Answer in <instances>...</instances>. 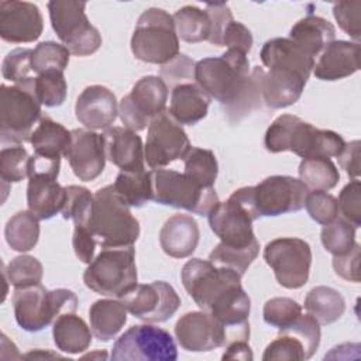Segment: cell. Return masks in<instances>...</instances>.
<instances>
[{
    "instance_id": "obj_2",
    "label": "cell",
    "mask_w": 361,
    "mask_h": 361,
    "mask_svg": "<svg viewBox=\"0 0 361 361\" xmlns=\"http://www.w3.org/2000/svg\"><path fill=\"white\" fill-rule=\"evenodd\" d=\"M195 80L210 99H216L226 117L243 100L250 82L251 69L247 54L227 49L220 56H209L196 62Z\"/></svg>"
},
{
    "instance_id": "obj_50",
    "label": "cell",
    "mask_w": 361,
    "mask_h": 361,
    "mask_svg": "<svg viewBox=\"0 0 361 361\" xmlns=\"http://www.w3.org/2000/svg\"><path fill=\"white\" fill-rule=\"evenodd\" d=\"M305 207L307 214L322 226L329 224L338 216L337 199L324 190H313L307 193Z\"/></svg>"
},
{
    "instance_id": "obj_44",
    "label": "cell",
    "mask_w": 361,
    "mask_h": 361,
    "mask_svg": "<svg viewBox=\"0 0 361 361\" xmlns=\"http://www.w3.org/2000/svg\"><path fill=\"white\" fill-rule=\"evenodd\" d=\"M94 195L89 189L78 185L66 186V202L62 209L63 219H72L75 226L87 227L93 212Z\"/></svg>"
},
{
    "instance_id": "obj_37",
    "label": "cell",
    "mask_w": 361,
    "mask_h": 361,
    "mask_svg": "<svg viewBox=\"0 0 361 361\" xmlns=\"http://www.w3.org/2000/svg\"><path fill=\"white\" fill-rule=\"evenodd\" d=\"M299 179L307 189L330 190L340 180L337 166L327 158H307L299 164Z\"/></svg>"
},
{
    "instance_id": "obj_12",
    "label": "cell",
    "mask_w": 361,
    "mask_h": 361,
    "mask_svg": "<svg viewBox=\"0 0 361 361\" xmlns=\"http://www.w3.org/2000/svg\"><path fill=\"white\" fill-rule=\"evenodd\" d=\"M113 361H175L176 344L172 336L149 323L131 326L113 344Z\"/></svg>"
},
{
    "instance_id": "obj_8",
    "label": "cell",
    "mask_w": 361,
    "mask_h": 361,
    "mask_svg": "<svg viewBox=\"0 0 361 361\" xmlns=\"http://www.w3.org/2000/svg\"><path fill=\"white\" fill-rule=\"evenodd\" d=\"M207 219L212 231L226 245L247 247L257 243L252 221L259 217L252 203V186L240 188L226 202L214 204Z\"/></svg>"
},
{
    "instance_id": "obj_49",
    "label": "cell",
    "mask_w": 361,
    "mask_h": 361,
    "mask_svg": "<svg viewBox=\"0 0 361 361\" xmlns=\"http://www.w3.org/2000/svg\"><path fill=\"white\" fill-rule=\"evenodd\" d=\"M264 361H275V360H307L306 350L303 343L292 334L279 333V336L271 341L262 355Z\"/></svg>"
},
{
    "instance_id": "obj_29",
    "label": "cell",
    "mask_w": 361,
    "mask_h": 361,
    "mask_svg": "<svg viewBox=\"0 0 361 361\" xmlns=\"http://www.w3.org/2000/svg\"><path fill=\"white\" fill-rule=\"evenodd\" d=\"M334 25L329 20L312 14L295 23L289 31V39L312 58L317 56L331 41H334Z\"/></svg>"
},
{
    "instance_id": "obj_22",
    "label": "cell",
    "mask_w": 361,
    "mask_h": 361,
    "mask_svg": "<svg viewBox=\"0 0 361 361\" xmlns=\"http://www.w3.org/2000/svg\"><path fill=\"white\" fill-rule=\"evenodd\" d=\"M106 159L124 172L144 171V145L141 137L127 127H110L102 134Z\"/></svg>"
},
{
    "instance_id": "obj_48",
    "label": "cell",
    "mask_w": 361,
    "mask_h": 361,
    "mask_svg": "<svg viewBox=\"0 0 361 361\" xmlns=\"http://www.w3.org/2000/svg\"><path fill=\"white\" fill-rule=\"evenodd\" d=\"M279 333H288L299 338L306 350L307 360L313 357V354L317 351L320 344V324L319 322L307 314H300L290 326L279 330Z\"/></svg>"
},
{
    "instance_id": "obj_60",
    "label": "cell",
    "mask_w": 361,
    "mask_h": 361,
    "mask_svg": "<svg viewBox=\"0 0 361 361\" xmlns=\"http://www.w3.org/2000/svg\"><path fill=\"white\" fill-rule=\"evenodd\" d=\"M62 355L56 354V353H51V351H42V350H35V351H30L24 355V358H61Z\"/></svg>"
},
{
    "instance_id": "obj_27",
    "label": "cell",
    "mask_w": 361,
    "mask_h": 361,
    "mask_svg": "<svg viewBox=\"0 0 361 361\" xmlns=\"http://www.w3.org/2000/svg\"><path fill=\"white\" fill-rule=\"evenodd\" d=\"M307 80L285 69H268L262 78V100L269 109H283L295 104Z\"/></svg>"
},
{
    "instance_id": "obj_1",
    "label": "cell",
    "mask_w": 361,
    "mask_h": 361,
    "mask_svg": "<svg viewBox=\"0 0 361 361\" xmlns=\"http://www.w3.org/2000/svg\"><path fill=\"white\" fill-rule=\"evenodd\" d=\"M264 145L272 154L290 151L303 159H330L341 154L345 141L336 131L316 128L293 114H282L267 128Z\"/></svg>"
},
{
    "instance_id": "obj_14",
    "label": "cell",
    "mask_w": 361,
    "mask_h": 361,
    "mask_svg": "<svg viewBox=\"0 0 361 361\" xmlns=\"http://www.w3.org/2000/svg\"><path fill=\"white\" fill-rule=\"evenodd\" d=\"M168 102V86L159 76L141 78L126 94L118 106V116L124 127L141 131L151 121L165 113Z\"/></svg>"
},
{
    "instance_id": "obj_33",
    "label": "cell",
    "mask_w": 361,
    "mask_h": 361,
    "mask_svg": "<svg viewBox=\"0 0 361 361\" xmlns=\"http://www.w3.org/2000/svg\"><path fill=\"white\" fill-rule=\"evenodd\" d=\"M30 142L34 154L45 157H61L71 144V131L49 117H41L32 130Z\"/></svg>"
},
{
    "instance_id": "obj_10",
    "label": "cell",
    "mask_w": 361,
    "mask_h": 361,
    "mask_svg": "<svg viewBox=\"0 0 361 361\" xmlns=\"http://www.w3.org/2000/svg\"><path fill=\"white\" fill-rule=\"evenodd\" d=\"M152 200L188 210L193 214L207 216L217 204L219 196L214 188H204L185 173L173 169H152Z\"/></svg>"
},
{
    "instance_id": "obj_35",
    "label": "cell",
    "mask_w": 361,
    "mask_h": 361,
    "mask_svg": "<svg viewBox=\"0 0 361 361\" xmlns=\"http://www.w3.org/2000/svg\"><path fill=\"white\" fill-rule=\"evenodd\" d=\"M38 221L30 210H21L11 216L4 227V237L8 247L18 252L32 250L39 238Z\"/></svg>"
},
{
    "instance_id": "obj_18",
    "label": "cell",
    "mask_w": 361,
    "mask_h": 361,
    "mask_svg": "<svg viewBox=\"0 0 361 361\" xmlns=\"http://www.w3.org/2000/svg\"><path fill=\"white\" fill-rule=\"evenodd\" d=\"M175 336L180 347L190 353H204L227 345L224 326L203 310L180 316L175 324Z\"/></svg>"
},
{
    "instance_id": "obj_58",
    "label": "cell",
    "mask_w": 361,
    "mask_h": 361,
    "mask_svg": "<svg viewBox=\"0 0 361 361\" xmlns=\"http://www.w3.org/2000/svg\"><path fill=\"white\" fill-rule=\"evenodd\" d=\"M360 147L361 142L358 140H354L348 144L345 142L344 149L337 157L340 166L353 179H358L360 176Z\"/></svg>"
},
{
    "instance_id": "obj_7",
    "label": "cell",
    "mask_w": 361,
    "mask_h": 361,
    "mask_svg": "<svg viewBox=\"0 0 361 361\" xmlns=\"http://www.w3.org/2000/svg\"><path fill=\"white\" fill-rule=\"evenodd\" d=\"M133 55L147 63L165 65L179 54L173 17L162 8L142 11L131 37Z\"/></svg>"
},
{
    "instance_id": "obj_45",
    "label": "cell",
    "mask_w": 361,
    "mask_h": 361,
    "mask_svg": "<svg viewBox=\"0 0 361 361\" xmlns=\"http://www.w3.org/2000/svg\"><path fill=\"white\" fill-rule=\"evenodd\" d=\"M28 151L23 145L4 147L0 151V175L4 182L16 183L28 176Z\"/></svg>"
},
{
    "instance_id": "obj_19",
    "label": "cell",
    "mask_w": 361,
    "mask_h": 361,
    "mask_svg": "<svg viewBox=\"0 0 361 361\" xmlns=\"http://www.w3.org/2000/svg\"><path fill=\"white\" fill-rule=\"evenodd\" d=\"M63 157L68 159L79 180L90 182L102 175L106 165V154L102 134L86 128L71 131V144Z\"/></svg>"
},
{
    "instance_id": "obj_4",
    "label": "cell",
    "mask_w": 361,
    "mask_h": 361,
    "mask_svg": "<svg viewBox=\"0 0 361 361\" xmlns=\"http://www.w3.org/2000/svg\"><path fill=\"white\" fill-rule=\"evenodd\" d=\"M102 248H118L133 245L140 237V223L116 193L113 185H107L94 193L90 220L86 227Z\"/></svg>"
},
{
    "instance_id": "obj_52",
    "label": "cell",
    "mask_w": 361,
    "mask_h": 361,
    "mask_svg": "<svg viewBox=\"0 0 361 361\" xmlns=\"http://www.w3.org/2000/svg\"><path fill=\"white\" fill-rule=\"evenodd\" d=\"M195 66L196 62L185 54H178L172 61L162 65L159 78L171 89L182 85L192 83L195 79Z\"/></svg>"
},
{
    "instance_id": "obj_16",
    "label": "cell",
    "mask_w": 361,
    "mask_h": 361,
    "mask_svg": "<svg viewBox=\"0 0 361 361\" xmlns=\"http://www.w3.org/2000/svg\"><path fill=\"white\" fill-rule=\"evenodd\" d=\"M127 312L145 323L169 320L180 306V298L172 285L165 281L137 283L127 295L120 298Z\"/></svg>"
},
{
    "instance_id": "obj_61",
    "label": "cell",
    "mask_w": 361,
    "mask_h": 361,
    "mask_svg": "<svg viewBox=\"0 0 361 361\" xmlns=\"http://www.w3.org/2000/svg\"><path fill=\"white\" fill-rule=\"evenodd\" d=\"M83 357H85V358H86V357H89V358H93V357H102V358H106L107 355H106V353H104V351H102V353H100V351H97V353H94V354H87V355H83Z\"/></svg>"
},
{
    "instance_id": "obj_56",
    "label": "cell",
    "mask_w": 361,
    "mask_h": 361,
    "mask_svg": "<svg viewBox=\"0 0 361 361\" xmlns=\"http://www.w3.org/2000/svg\"><path fill=\"white\" fill-rule=\"evenodd\" d=\"M221 47L248 54L252 48V34L244 24L233 20L223 32Z\"/></svg>"
},
{
    "instance_id": "obj_9",
    "label": "cell",
    "mask_w": 361,
    "mask_h": 361,
    "mask_svg": "<svg viewBox=\"0 0 361 361\" xmlns=\"http://www.w3.org/2000/svg\"><path fill=\"white\" fill-rule=\"evenodd\" d=\"M34 78L24 85L0 86L1 144L21 145L30 141L32 127L41 120V103L32 92Z\"/></svg>"
},
{
    "instance_id": "obj_28",
    "label": "cell",
    "mask_w": 361,
    "mask_h": 361,
    "mask_svg": "<svg viewBox=\"0 0 361 361\" xmlns=\"http://www.w3.org/2000/svg\"><path fill=\"white\" fill-rule=\"evenodd\" d=\"M210 96L196 83H182L172 89L169 116L178 123L193 126L207 116Z\"/></svg>"
},
{
    "instance_id": "obj_51",
    "label": "cell",
    "mask_w": 361,
    "mask_h": 361,
    "mask_svg": "<svg viewBox=\"0 0 361 361\" xmlns=\"http://www.w3.org/2000/svg\"><path fill=\"white\" fill-rule=\"evenodd\" d=\"M337 204L341 219L358 228L361 226V182L358 179L350 180L341 189Z\"/></svg>"
},
{
    "instance_id": "obj_11",
    "label": "cell",
    "mask_w": 361,
    "mask_h": 361,
    "mask_svg": "<svg viewBox=\"0 0 361 361\" xmlns=\"http://www.w3.org/2000/svg\"><path fill=\"white\" fill-rule=\"evenodd\" d=\"M85 1L52 0L48 3L49 20L54 31L71 54L87 56L102 45V35L85 13Z\"/></svg>"
},
{
    "instance_id": "obj_25",
    "label": "cell",
    "mask_w": 361,
    "mask_h": 361,
    "mask_svg": "<svg viewBox=\"0 0 361 361\" xmlns=\"http://www.w3.org/2000/svg\"><path fill=\"white\" fill-rule=\"evenodd\" d=\"M199 226L190 214L176 213L171 216L159 231L162 251L172 258L190 257L199 244Z\"/></svg>"
},
{
    "instance_id": "obj_59",
    "label": "cell",
    "mask_w": 361,
    "mask_h": 361,
    "mask_svg": "<svg viewBox=\"0 0 361 361\" xmlns=\"http://www.w3.org/2000/svg\"><path fill=\"white\" fill-rule=\"evenodd\" d=\"M223 360H243L248 361L254 358L252 350L247 341H234L226 345V351L221 355Z\"/></svg>"
},
{
    "instance_id": "obj_30",
    "label": "cell",
    "mask_w": 361,
    "mask_h": 361,
    "mask_svg": "<svg viewBox=\"0 0 361 361\" xmlns=\"http://www.w3.org/2000/svg\"><path fill=\"white\" fill-rule=\"evenodd\" d=\"M89 322L93 336L106 343L114 338L124 327L127 309L120 299H100L90 306Z\"/></svg>"
},
{
    "instance_id": "obj_53",
    "label": "cell",
    "mask_w": 361,
    "mask_h": 361,
    "mask_svg": "<svg viewBox=\"0 0 361 361\" xmlns=\"http://www.w3.org/2000/svg\"><path fill=\"white\" fill-rule=\"evenodd\" d=\"M361 14V1H338L333 6V16L338 23L340 28L348 34L357 42L361 37L360 28V16Z\"/></svg>"
},
{
    "instance_id": "obj_34",
    "label": "cell",
    "mask_w": 361,
    "mask_h": 361,
    "mask_svg": "<svg viewBox=\"0 0 361 361\" xmlns=\"http://www.w3.org/2000/svg\"><path fill=\"white\" fill-rule=\"evenodd\" d=\"M113 188L118 197L130 207H142L152 200V175L151 171L124 172L116 176Z\"/></svg>"
},
{
    "instance_id": "obj_42",
    "label": "cell",
    "mask_w": 361,
    "mask_h": 361,
    "mask_svg": "<svg viewBox=\"0 0 361 361\" xmlns=\"http://www.w3.org/2000/svg\"><path fill=\"white\" fill-rule=\"evenodd\" d=\"M69 49L54 41L39 42L31 55L32 72L39 75L47 71H61L63 72L69 63Z\"/></svg>"
},
{
    "instance_id": "obj_36",
    "label": "cell",
    "mask_w": 361,
    "mask_h": 361,
    "mask_svg": "<svg viewBox=\"0 0 361 361\" xmlns=\"http://www.w3.org/2000/svg\"><path fill=\"white\" fill-rule=\"evenodd\" d=\"M172 17L178 38L182 41H209L212 34V23L206 10H202L196 6H185L179 8Z\"/></svg>"
},
{
    "instance_id": "obj_21",
    "label": "cell",
    "mask_w": 361,
    "mask_h": 361,
    "mask_svg": "<svg viewBox=\"0 0 361 361\" xmlns=\"http://www.w3.org/2000/svg\"><path fill=\"white\" fill-rule=\"evenodd\" d=\"M75 114L87 130H107L118 114L116 96L106 86H87L76 99Z\"/></svg>"
},
{
    "instance_id": "obj_13",
    "label": "cell",
    "mask_w": 361,
    "mask_h": 361,
    "mask_svg": "<svg viewBox=\"0 0 361 361\" xmlns=\"http://www.w3.org/2000/svg\"><path fill=\"white\" fill-rule=\"evenodd\" d=\"M264 259L278 283L286 289H299L309 279L312 250L302 238L281 237L269 241L264 248Z\"/></svg>"
},
{
    "instance_id": "obj_55",
    "label": "cell",
    "mask_w": 361,
    "mask_h": 361,
    "mask_svg": "<svg viewBox=\"0 0 361 361\" xmlns=\"http://www.w3.org/2000/svg\"><path fill=\"white\" fill-rule=\"evenodd\" d=\"M360 252L361 248L355 243L354 247L343 255H334L333 258V268L334 272L350 282H360Z\"/></svg>"
},
{
    "instance_id": "obj_38",
    "label": "cell",
    "mask_w": 361,
    "mask_h": 361,
    "mask_svg": "<svg viewBox=\"0 0 361 361\" xmlns=\"http://www.w3.org/2000/svg\"><path fill=\"white\" fill-rule=\"evenodd\" d=\"M185 171L183 173L203 185L204 188H213L219 173V164L212 149L190 147L183 157Z\"/></svg>"
},
{
    "instance_id": "obj_40",
    "label": "cell",
    "mask_w": 361,
    "mask_h": 361,
    "mask_svg": "<svg viewBox=\"0 0 361 361\" xmlns=\"http://www.w3.org/2000/svg\"><path fill=\"white\" fill-rule=\"evenodd\" d=\"M4 276L14 289L39 285L44 275L42 264L32 255H18L3 269Z\"/></svg>"
},
{
    "instance_id": "obj_43",
    "label": "cell",
    "mask_w": 361,
    "mask_h": 361,
    "mask_svg": "<svg viewBox=\"0 0 361 361\" xmlns=\"http://www.w3.org/2000/svg\"><path fill=\"white\" fill-rule=\"evenodd\" d=\"M324 250L333 255L347 254L355 244V227L341 217L324 224L320 233Z\"/></svg>"
},
{
    "instance_id": "obj_26",
    "label": "cell",
    "mask_w": 361,
    "mask_h": 361,
    "mask_svg": "<svg viewBox=\"0 0 361 361\" xmlns=\"http://www.w3.org/2000/svg\"><path fill=\"white\" fill-rule=\"evenodd\" d=\"M261 61L268 69H285L293 72L303 79H309L314 58L307 55L289 38H272L268 39L261 49Z\"/></svg>"
},
{
    "instance_id": "obj_17",
    "label": "cell",
    "mask_w": 361,
    "mask_h": 361,
    "mask_svg": "<svg viewBox=\"0 0 361 361\" xmlns=\"http://www.w3.org/2000/svg\"><path fill=\"white\" fill-rule=\"evenodd\" d=\"M190 147L182 126L165 111L155 117L148 126L144 147L147 165L152 169L164 168L176 159H183Z\"/></svg>"
},
{
    "instance_id": "obj_54",
    "label": "cell",
    "mask_w": 361,
    "mask_h": 361,
    "mask_svg": "<svg viewBox=\"0 0 361 361\" xmlns=\"http://www.w3.org/2000/svg\"><path fill=\"white\" fill-rule=\"evenodd\" d=\"M210 17L212 23V34L209 38V42L217 47H221V38L223 32L227 28V25L234 20L230 7L226 3H217V4H206L204 8Z\"/></svg>"
},
{
    "instance_id": "obj_6",
    "label": "cell",
    "mask_w": 361,
    "mask_h": 361,
    "mask_svg": "<svg viewBox=\"0 0 361 361\" xmlns=\"http://www.w3.org/2000/svg\"><path fill=\"white\" fill-rule=\"evenodd\" d=\"M85 285L94 293L123 298L137 286L135 251L133 245L103 248L83 272Z\"/></svg>"
},
{
    "instance_id": "obj_3",
    "label": "cell",
    "mask_w": 361,
    "mask_h": 361,
    "mask_svg": "<svg viewBox=\"0 0 361 361\" xmlns=\"http://www.w3.org/2000/svg\"><path fill=\"white\" fill-rule=\"evenodd\" d=\"M180 278L193 302L212 316L244 292L238 272L214 265L209 259H189L180 271Z\"/></svg>"
},
{
    "instance_id": "obj_23",
    "label": "cell",
    "mask_w": 361,
    "mask_h": 361,
    "mask_svg": "<svg viewBox=\"0 0 361 361\" xmlns=\"http://www.w3.org/2000/svg\"><path fill=\"white\" fill-rule=\"evenodd\" d=\"M58 176L31 173L27 185L28 210L38 220H48L62 212L66 202V188L56 182Z\"/></svg>"
},
{
    "instance_id": "obj_24",
    "label": "cell",
    "mask_w": 361,
    "mask_h": 361,
    "mask_svg": "<svg viewBox=\"0 0 361 361\" xmlns=\"http://www.w3.org/2000/svg\"><path fill=\"white\" fill-rule=\"evenodd\" d=\"M360 69V44L350 41H331L313 66V73L320 80H338L351 76Z\"/></svg>"
},
{
    "instance_id": "obj_57",
    "label": "cell",
    "mask_w": 361,
    "mask_h": 361,
    "mask_svg": "<svg viewBox=\"0 0 361 361\" xmlns=\"http://www.w3.org/2000/svg\"><path fill=\"white\" fill-rule=\"evenodd\" d=\"M96 240L92 235V233L86 227H78L73 228V237H72V245L75 250L76 257L83 264H90L94 258V248H96Z\"/></svg>"
},
{
    "instance_id": "obj_41",
    "label": "cell",
    "mask_w": 361,
    "mask_h": 361,
    "mask_svg": "<svg viewBox=\"0 0 361 361\" xmlns=\"http://www.w3.org/2000/svg\"><path fill=\"white\" fill-rule=\"evenodd\" d=\"M68 85L61 71H47L34 78L32 92L38 102L47 107L61 106L66 99Z\"/></svg>"
},
{
    "instance_id": "obj_15",
    "label": "cell",
    "mask_w": 361,
    "mask_h": 361,
    "mask_svg": "<svg viewBox=\"0 0 361 361\" xmlns=\"http://www.w3.org/2000/svg\"><path fill=\"white\" fill-rule=\"evenodd\" d=\"M309 189L300 179L272 175L252 186V203L258 217H275L305 207Z\"/></svg>"
},
{
    "instance_id": "obj_39",
    "label": "cell",
    "mask_w": 361,
    "mask_h": 361,
    "mask_svg": "<svg viewBox=\"0 0 361 361\" xmlns=\"http://www.w3.org/2000/svg\"><path fill=\"white\" fill-rule=\"evenodd\" d=\"M259 252L258 241L247 247H231L223 243H219L213 251L209 254V261L219 267L230 268L238 272L241 276L254 262Z\"/></svg>"
},
{
    "instance_id": "obj_32",
    "label": "cell",
    "mask_w": 361,
    "mask_h": 361,
    "mask_svg": "<svg viewBox=\"0 0 361 361\" xmlns=\"http://www.w3.org/2000/svg\"><path fill=\"white\" fill-rule=\"evenodd\" d=\"M305 309L319 322V324H331L343 316L345 300L334 288L322 285L307 292L305 298Z\"/></svg>"
},
{
    "instance_id": "obj_46",
    "label": "cell",
    "mask_w": 361,
    "mask_h": 361,
    "mask_svg": "<svg viewBox=\"0 0 361 361\" xmlns=\"http://www.w3.org/2000/svg\"><path fill=\"white\" fill-rule=\"evenodd\" d=\"M302 314V306L290 298H272L262 309L264 322L278 330L290 326Z\"/></svg>"
},
{
    "instance_id": "obj_5",
    "label": "cell",
    "mask_w": 361,
    "mask_h": 361,
    "mask_svg": "<svg viewBox=\"0 0 361 361\" xmlns=\"http://www.w3.org/2000/svg\"><path fill=\"white\" fill-rule=\"evenodd\" d=\"M13 309L17 324L28 333H37L54 323L58 316L75 313L78 298L71 289L58 288L49 290L39 283L16 289Z\"/></svg>"
},
{
    "instance_id": "obj_31",
    "label": "cell",
    "mask_w": 361,
    "mask_h": 361,
    "mask_svg": "<svg viewBox=\"0 0 361 361\" xmlns=\"http://www.w3.org/2000/svg\"><path fill=\"white\" fill-rule=\"evenodd\" d=\"M52 324L54 343L59 351L79 354L89 348L93 333L82 317L75 313H63Z\"/></svg>"
},
{
    "instance_id": "obj_20",
    "label": "cell",
    "mask_w": 361,
    "mask_h": 361,
    "mask_svg": "<svg viewBox=\"0 0 361 361\" xmlns=\"http://www.w3.org/2000/svg\"><path fill=\"white\" fill-rule=\"evenodd\" d=\"M44 30V18L34 3L0 1V37L6 42L27 44L37 41Z\"/></svg>"
},
{
    "instance_id": "obj_47",
    "label": "cell",
    "mask_w": 361,
    "mask_h": 361,
    "mask_svg": "<svg viewBox=\"0 0 361 361\" xmlns=\"http://www.w3.org/2000/svg\"><path fill=\"white\" fill-rule=\"evenodd\" d=\"M31 55L32 49L30 48L11 49L1 63L3 78L14 85H24L30 82L32 79V76H30V72H32Z\"/></svg>"
}]
</instances>
